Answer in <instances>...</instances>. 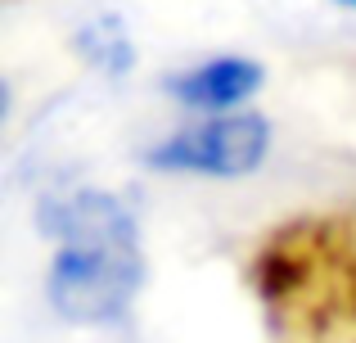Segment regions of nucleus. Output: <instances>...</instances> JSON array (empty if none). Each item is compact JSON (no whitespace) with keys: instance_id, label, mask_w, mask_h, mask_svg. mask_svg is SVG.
Here are the masks:
<instances>
[{"instance_id":"nucleus-1","label":"nucleus","mask_w":356,"mask_h":343,"mask_svg":"<svg viewBox=\"0 0 356 343\" xmlns=\"http://www.w3.org/2000/svg\"><path fill=\"white\" fill-rule=\"evenodd\" d=\"M266 343H356V212L275 226L252 253Z\"/></svg>"},{"instance_id":"nucleus-2","label":"nucleus","mask_w":356,"mask_h":343,"mask_svg":"<svg viewBox=\"0 0 356 343\" xmlns=\"http://www.w3.org/2000/svg\"><path fill=\"white\" fill-rule=\"evenodd\" d=\"M59 253L50 266V303L63 321L104 326L131 308L145 262L131 212L113 194H72L54 217Z\"/></svg>"},{"instance_id":"nucleus-3","label":"nucleus","mask_w":356,"mask_h":343,"mask_svg":"<svg viewBox=\"0 0 356 343\" xmlns=\"http://www.w3.org/2000/svg\"><path fill=\"white\" fill-rule=\"evenodd\" d=\"M270 150V122L257 113H221L190 131L167 136L149 163L163 172H199V176H243Z\"/></svg>"},{"instance_id":"nucleus-4","label":"nucleus","mask_w":356,"mask_h":343,"mask_svg":"<svg viewBox=\"0 0 356 343\" xmlns=\"http://www.w3.org/2000/svg\"><path fill=\"white\" fill-rule=\"evenodd\" d=\"M261 86V68L252 59H239V54H226V59H208L194 72L172 81V95L185 99L190 109H235L239 99H248L252 90Z\"/></svg>"},{"instance_id":"nucleus-5","label":"nucleus","mask_w":356,"mask_h":343,"mask_svg":"<svg viewBox=\"0 0 356 343\" xmlns=\"http://www.w3.org/2000/svg\"><path fill=\"white\" fill-rule=\"evenodd\" d=\"M339 5H352V9H356V0H339Z\"/></svg>"}]
</instances>
